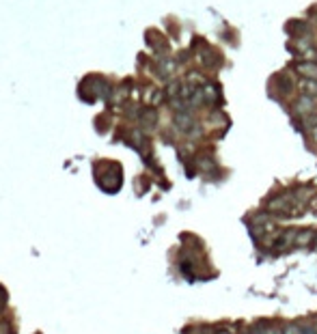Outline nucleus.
Wrapping results in <instances>:
<instances>
[{
	"label": "nucleus",
	"instance_id": "11",
	"mask_svg": "<svg viewBox=\"0 0 317 334\" xmlns=\"http://www.w3.org/2000/svg\"><path fill=\"white\" fill-rule=\"evenodd\" d=\"M278 91H281L283 95H289L293 91V82H291V78L289 75H278Z\"/></svg>",
	"mask_w": 317,
	"mask_h": 334
},
{
	"label": "nucleus",
	"instance_id": "6",
	"mask_svg": "<svg viewBox=\"0 0 317 334\" xmlns=\"http://www.w3.org/2000/svg\"><path fill=\"white\" fill-rule=\"evenodd\" d=\"M309 24L307 22H302V20H291L287 24V32L289 35H293V37H307L309 35Z\"/></svg>",
	"mask_w": 317,
	"mask_h": 334
},
{
	"label": "nucleus",
	"instance_id": "14",
	"mask_svg": "<svg viewBox=\"0 0 317 334\" xmlns=\"http://www.w3.org/2000/svg\"><path fill=\"white\" fill-rule=\"evenodd\" d=\"M196 164L201 166L203 170H210V168H214V162H211V158H205V155H201L199 160H196Z\"/></svg>",
	"mask_w": 317,
	"mask_h": 334
},
{
	"label": "nucleus",
	"instance_id": "1",
	"mask_svg": "<svg viewBox=\"0 0 317 334\" xmlns=\"http://www.w3.org/2000/svg\"><path fill=\"white\" fill-rule=\"evenodd\" d=\"M173 123H175V127H177L179 132L188 134V136H199L201 134L199 123L194 121V117L190 115V112H177L175 119H173Z\"/></svg>",
	"mask_w": 317,
	"mask_h": 334
},
{
	"label": "nucleus",
	"instance_id": "8",
	"mask_svg": "<svg viewBox=\"0 0 317 334\" xmlns=\"http://www.w3.org/2000/svg\"><path fill=\"white\" fill-rule=\"evenodd\" d=\"M298 89H300V93L302 95H307V97H317V80H307V78H302L298 82Z\"/></svg>",
	"mask_w": 317,
	"mask_h": 334
},
{
	"label": "nucleus",
	"instance_id": "16",
	"mask_svg": "<svg viewBox=\"0 0 317 334\" xmlns=\"http://www.w3.org/2000/svg\"><path fill=\"white\" fill-rule=\"evenodd\" d=\"M264 334H283V330H278V328H274V326H267L264 330Z\"/></svg>",
	"mask_w": 317,
	"mask_h": 334
},
{
	"label": "nucleus",
	"instance_id": "12",
	"mask_svg": "<svg viewBox=\"0 0 317 334\" xmlns=\"http://www.w3.org/2000/svg\"><path fill=\"white\" fill-rule=\"evenodd\" d=\"M304 125H307V129L311 132V136H313V140L317 143V117H313V115L307 117V119H304Z\"/></svg>",
	"mask_w": 317,
	"mask_h": 334
},
{
	"label": "nucleus",
	"instance_id": "17",
	"mask_svg": "<svg viewBox=\"0 0 317 334\" xmlns=\"http://www.w3.org/2000/svg\"><path fill=\"white\" fill-rule=\"evenodd\" d=\"M311 13H315V15H317V9H315V7H313V9H311Z\"/></svg>",
	"mask_w": 317,
	"mask_h": 334
},
{
	"label": "nucleus",
	"instance_id": "10",
	"mask_svg": "<svg viewBox=\"0 0 317 334\" xmlns=\"http://www.w3.org/2000/svg\"><path fill=\"white\" fill-rule=\"evenodd\" d=\"M203 99H205V104H218V101H220V93H218L216 86H211V84L203 86Z\"/></svg>",
	"mask_w": 317,
	"mask_h": 334
},
{
	"label": "nucleus",
	"instance_id": "15",
	"mask_svg": "<svg viewBox=\"0 0 317 334\" xmlns=\"http://www.w3.org/2000/svg\"><path fill=\"white\" fill-rule=\"evenodd\" d=\"M302 330H304V334H317L315 323H307V326H302Z\"/></svg>",
	"mask_w": 317,
	"mask_h": 334
},
{
	"label": "nucleus",
	"instance_id": "13",
	"mask_svg": "<svg viewBox=\"0 0 317 334\" xmlns=\"http://www.w3.org/2000/svg\"><path fill=\"white\" fill-rule=\"evenodd\" d=\"M283 334H304L302 326H296V323H287L285 328H283Z\"/></svg>",
	"mask_w": 317,
	"mask_h": 334
},
{
	"label": "nucleus",
	"instance_id": "5",
	"mask_svg": "<svg viewBox=\"0 0 317 334\" xmlns=\"http://www.w3.org/2000/svg\"><path fill=\"white\" fill-rule=\"evenodd\" d=\"M293 69L307 80H317V63L315 61H298Z\"/></svg>",
	"mask_w": 317,
	"mask_h": 334
},
{
	"label": "nucleus",
	"instance_id": "19",
	"mask_svg": "<svg viewBox=\"0 0 317 334\" xmlns=\"http://www.w3.org/2000/svg\"><path fill=\"white\" fill-rule=\"evenodd\" d=\"M315 328H317V319H315Z\"/></svg>",
	"mask_w": 317,
	"mask_h": 334
},
{
	"label": "nucleus",
	"instance_id": "2",
	"mask_svg": "<svg viewBox=\"0 0 317 334\" xmlns=\"http://www.w3.org/2000/svg\"><path fill=\"white\" fill-rule=\"evenodd\" d=\"M267 212L274 214H293L296 212V201L289 198V194H283V196H276L267 203Z\"/></svg>",
	"mask_w": 317,
	"mask_h": 334
},
{
	"label": "nucleus",
	"instance_id": "7",
	"mask_svg": "<svg viewBox=\"0 0 317 334\" xmlns=\"http://www.w3.org/2000/svg\"><path fill=\"white\" fill-rule=\"evenodd\" d=\"M311 244H315V233L311 229H298L296 235V246L298 248H309Z\"/></svg>",
	"mask_w": 317,
	"mask_h": 334
},
{
	"label": "nucleus",
	"instance_id": "4",
	"mask_svg": "<svg viewBox=\"0 0 317 334\" xmlns=\"http://www.w3.org/2000/svg\"><path fill=\"white\" fill-rule=\"evenodd\" d=\"M293 108H296V112L300 117H311L315 112V99L313 97H307V95H300L296 99V104H293Z\"/></svg>",
	"mask_w": 317,
	"mask_h": 334
},
{
	"label": "nucleus",
	"instance_id": "18",
	"mask_svg": "<svg viewBox=\"0 0 317 334\" xmlns=\"http://www.w3.org/2000/svg\"><path fill=\"white\" fill-rule=\"evenodd\" d=\"M315 250H317V237H315Z\"/></svg>",
	"mask_w": 317,
	"mask_h": 334
},
{
	"label": "nucleus",
	"instance_id": "9",
	"mask_svg": "<svg viewBox=\"0 0 317 334\" xmlns=\"http://www.w3.org/2000/svg\"><path fill=\"white\" fill-rule=\"evenodd\" d=\"M156 121H158V112L154 110V108H145V110L140 112V125L143 127L151 129L156 125Z\"/></svg>",
	"mask_w": 317,
	"mask_h": 334
},
{
	"label": "nucleus",
	"instance_id": "3",
	"mask_svg": "<svg viewBox=\"0 0 317 334\" xmlns=\"http://www.w3.org/2000/svg\"><path fill=\"white\" fill-rule=\"evenodd\" d=\"M296 235H298V229H285V231H281V233L276 235V239H274V250H281V252H287L289 248H293L296 246Z\"/></svg>",
	"mask_w": 317,
	"mask_h": 334
}]
</instances>
